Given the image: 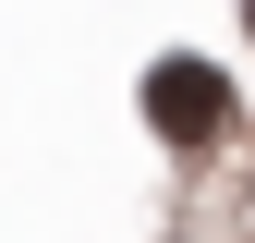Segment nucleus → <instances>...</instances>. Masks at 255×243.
<instances>
[{
    "label": "nucleus",
    "mask_w": 255,
    "mask_h": 243,
    "mask_svg": "<svg viewBox=\"0 0 255 243\" xmlns=\"http://www.w3.org/2000/svg\"><path fill=\"white\" fill-rule=\"evenodd\" d=\"M146 122H158L170 146H207L219 122H231V73H219V61H195V49L146 61Z\"/></svg>",
    "instance_id": "f257e3e1"
},
{
    "label": "nucleus",
    "mask_w": 255,
    "mask_h": 243,
    "mask_svg": "<svg viewBox=\"0 0 255 243\" xmlns=\"http://www.w3.org/2000/svg\"><path fill=\"white\" fill-rule=\"evenodd\" d=\"M243 24H255V0H243Z\"/></svg>",
    "instance_id": "f03ea898"
}]
</instances>
